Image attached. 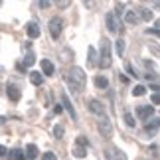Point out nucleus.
Returning a JSON list of instances; mask_svg holds the SVG:
<instances>
[{
  "label": "nucleus",
  "instance_id": "nucleus-1",
  "mask_svg": "<svg viewBox=\"0 0 160 160\" xmlns=\"http://www.w3.org/2000/svg\"><path fill=\"white\" fill-rule=\"evenodd\" d=\"M71 75H65V81L71 85L75 91H79V89H83L85 87V83H87V77H85V73H83V69L81 67H71Z\"/></svg>",
  "mask_w": 160,
  "mask_h": 160
},
{
  "label": "nucleus",
  "instance_id": "nucleus-2",
  "mask_svg": "<svg viewBox=\"0 0 160 160\" xmlns=\"http://www.w3.org/2000/svg\"><path fill=\"white\" fill-rule=\"evenodd\" d=\"M99 65L101 67H111V63H113V58H111V42L107 38H103L101 40V55H99Z\"/></svg>",
  "mask_w": 160,
  "mask_h": 160
},
{
  "label": "nucleus",
  "instance_id": "nucleus-3",
  "mask_svg": "<svg viewBox=\"0 0 160 160\" xmlns=\"http://www.w3.org/2000/svg\"><path fill=\"white\" fill-rule=\"evenodd\" d=\"M99 132L103 134L105 138H111V134H113V125H111V121H109V117H105L103 115V119L99 121Z\"/></svg>",
  "mask_w": 160,
  "mask_h": 160
},
{
  "label": "nucleus",
  "instance_id": "nucleus-4",
  "mask_svg": "<svg viewBox=\"0 0 160 160\" xmlns=\"http://www.w3.org/2000/svg\"><path fill=\"white\" fill-rule=\"evenodd\" d=\"M61 30H63V20H61V18H52V20H50V34H52V38H59Z\"/></svg>",
  "mask_w": 160,
  "mask_h": 160
},
{
  "label": "nucleus",
  "instance_id": "nucleus-5",
  "mask_svg": "<svg viewBox=\"0 0 160 160\" xmlns=\"http://www.w3.org/2000/svg\"><path fill=\"white\" fill-rule=\"evenodd\" d=\"M89 111L91 113H95V115H105V105L99 101V99H89Z\"/></svg>",
  "mask_w": 160,
  "mask_h": 160
},
{
  "label": "nucleus",
  "instance_id": "nucleus-6",
  "mask_svg": "<svg viewBox=\"0 0 160 160\" xmlns=\"http://www.w3.org/2000/svg\"><path fill=\"white\" fill-rule=\"evenodd\" d=\"M105 22H107V28H109V32H121V26H119V22H117V18L115 14H107L105 16Z\"/></svg>",
  "mask_w": 160,
  "mask_h": 160
},
{
  "label": "nucleus",
  "instance_id": "nucleus-7",
  "mask_svg": "<svg viewBox=\"0 0 160 160\" xmlns=\"http://www.w3.org/2000/svg\"><path fill=\"white\" fill-rule=\"evenodd\" d=\"M26 34H28V38H40V26H38V24H36V22H28L26 24Z\"/></svg>",
  "mask_w": 160,
  "mask_h": 160
},
{
  "label": "nucleus",
  "instance_id": "nucleus-8",
  "mask_svg": "<svg viewBox=\"0 0 160 160\" xmlns=\"http://www.w3.org/2000/svg\"><path fill=\"white\" fill-rule=\"evenodd\" d=\"M152 113H154V107H150V105H142V107L137 109V115H138L140 121H146Z\"/></svg>",
  "mask_w": 160,
  "mask_h": 160
},
{
  "label": "nucleus",
  "instance_id": "nucleus-9",
  "mask_svg": "<svg viewBox=\"0 0 160 160\" xmlns=\"http://www.w3.org/2000/svg\"><path fill=\"white\" fill-rule=\"evenodd\" d=\"M61 103H63V107L67 109V113H69V115H71V119H73V121H77V113H75V107H73V105H71V101H69V97H67L65 93H63V95H61Z\"/></svg>",
  "mask_w": 160,
  "mask_h": 160
},
{
  "label": "nucleus",
  "instance_id": "nucleus-10",
  "mask_svg": "<svg viewBox=\"0 0 160 160\" xmlns=\"http://www.w3.org/2000/svg\"><path fill=\"white\" fill-rule=\"evenodd\" d=\"M40 67H42V73H44V75H53V73H55V67H53V63L50 59H42Z\"/></svg>",
  "mask_w": 160,
  "mask_h": 160
},
{
  "label": "nucleus",
  "instance_id": "nucleus-11",
  "mask_svg": "<svg viewBox=\"0 0 160 160\" xmlns=\"http://www.w3.org/2000/svg\"><path fill=\"white\" fill-rule=\"evenodd\" d=\"M107 154H109V158H111V160H127L125 152H122V150H119V148H117V146H111Z\"/></svg>",
  "mask_w": 160,
  "mask_h": 160
},
{
  "label": "nucleus",
  "instance_id": "nucleus-12",
  "mask_svg": "<svg viewBox=\"0 0 160 160\" xmlns=\"http://www.w3.org/2000/svg\"><path fill=\"white\" fill-rule=\"evenodd\" d=\"M20 97H22L20 89H18L16 85H8V99L16 103V101H20Z\"/></svg>",
  "mask_w": 160,
  "mask_h": 160
},
{
  "label": "nucleus",
  "instance_id": "nucleus-13",
  "mask_svg": "<svg viewBox=\"0 0 160 160\" xmlns=\"http://www.w3.org/2000/svg\"><path fill=\"white\" fill-rule=\"evenodd\" d=\"M93 83H95L97 89H107V87H109V79H107L105 75H95Z\"/></svg>",
  "mask_w": 160,
  "mask_h": 160
},
{
  "label": "nucleus",
  "instance_id": "nucleus-14",
  "mask_svg": "<svg viewBox=\"0 0 160 160\" xmlns=\"http://www.w3.org/2000/svg\"><path fill=\"white\" fill-rule=\"evenodd\" d=\"M87 55H89V65H99V55H97V52H95V48L93 46H89V50H87Z\"/></svg>",
  "mask_w": 160,
  "mask_h": 160
},
{
  "label": "nucleus",
  "instance_id": "nucleus-15",
  "mask_svg": "<svg viewBox=\"0 0 160 160\" xmlns=\"http://www.w3.org/2000/svg\"><path fill=\"white\" fill-rule=\"evenodd\" d=\"M8 160H26V154H24V150L14 148V150L8 152Z\"/></svg>",
  "mask_w": 160,
  "mask_h": 160
},
{
  "label": "nucleus",
  "instance_id": "nucleus-16",
  "mask_svg": "<svg viewBox=\"0 0 160 160\" xmlns=\"http://www.w3.org/2000/svg\"><path fill=\"white\" fill-rule=\"evenodd\" d=\"M26 158H30V160L38 158V146L36 144H28L26 146Z\"/></svg>",
  "mask_w": 160,
  "mask_h": 160
},
{
  "label": "nucleus",
  "instance_id": "nucleus-17",
  "mask_svg": "<svg viewBox=\"0 0 160 160\" xmlns=\"http://www.w3.org/2000/svg\"><path fill=\"white\" fill-rule=\"evenodd\" d=\"M30 81H32L34 85H42L44 83V75H42L40 71H32L30 73Z\"/></svg>",
  "mask_w": 160,
  "mask_h": 160
},
{
  "label": "nucleus",
  "instance_id": "nucleus-18",
  "mask_svg": "<svg viewBox=\"0 0 160 160\" xmlns=\"http://www.w3.org/2000/svg\"><path fill=\"white\" fill-rule=\"evenodd\" d=\"M125 20H127V24H137L138 22V14L134 10H128L127 16H125Z\"/></svg>",
  "mask_w": 160,
  "mask_h": 160
},
{
  "label": "nucleus",
  "instance_id": "nucleus-19",
  "mask_svg": "<svg viewBox=\"0 0 160 160\" xmlns=\"http://www.w3.org/2000/svg\"><path fill=\"white\" fill-rule=\"evenodd\" d=\"M115 50H117V53H119V58H122V53H125V40H117Z\"/></svg>",
  "mask_w": 160,
  "mask_h": 160
},
{
  "label": "nucleus",
  "instance_id": "nucleus-20",
  "mask_svg": "<svg viewBox=\"0 0 160 160\" xmlns=\"http://www.w3.org/2000/svg\"><path fill=\"white\" fill-rule=\"evenodd\" d=\"M146 93V87L144 85H134V89H132V95L134 97H142Z\"/></svg>",
  "mask_w": 160,
  "mask_h": 160
},
{
  "label": "nucleus",
  "instance_id": "nucleus-21",
  "mask_svg": "<svg viewBox=\"0 0 160 160\" xmlns=\"http://www.w3.org/2000/svg\"><path fill=\"white\" fill-rule=\"evenodd\" d=\"M73 156L75 158H85L87 156V148H79V146H75V148H73Z\"/></svg>",
  "mask_w": 160,
  "mask_h": 160
},
{
  "label": "nucleus",
  "instance_id": "nucleus-22",
  "mask_svg": "<svg viewBox=\"0 0 160 160\" xmlns=\"http://www.w3.org/2000/svg\"><path fill=\"white\" fill-rule=\"evenodd\" d=\"M77 146H79V148H87V146H89V140H87V137L79 134V137H77Z\"/></svg>",
  "mask_w": 160,
  "mask_h": 160
},
{
  "label": "nucleus",
  "instance_id": "nucleus-23",
  "mask_svg": "<svg viewBox=\"0 0 160 160\" xmlns=\"http://www.w3.org/2000/svg\"><path fill=\"white\" fill-rule=\"evenodd\" d=\"M63 132H65V128L61 127V125H55L53 127V137L55 138H63Z\"/></svg>",
  "mask_w": 160,
  "mask_h": 160
},
{
  "label": "nucleus",
  "instance_id": "nucleus-24",
  "mask_svg": "<svg viewBox=\"0 0 160 160\" xmlns=\"http://www.w3.org/2000/svg\"><path fill=\"white\" fill-rule=\"evenodd\" d=\"M34 63H36V55H34V53H28L22 65H24V67H30V65H34Z\"/></svg>",
  "mask_w": 160,
  "mask_h": 160
},
{
  "label": "nucleus",
  "instance_id": "nucleus-25",
  "mask_svg": "<svg viewBox=\"0 0 160 160\" xmlns=\"http://www.w3.org/2000/svg\"><path fill=\"white\" fill-rule=\"evenodd\" d=\"M125 122H127V127H137V121H134V117L131 113H125Z\"/></svg>",
  "mask_w": 160,
  "mask_h": 160
},
{
  "label": "nucleus",
  "instance_id": "nucleus-26",
  "mask_svg": "<svg viewBox=\"0 0 160 160\" xmlns=\"http://www.w3.org/2000/svg\"><path fill=\"white\" fill-rule=\"evenodd\" d=\"M138 14H140L142 20H150V18H152V12L146 10V8H138Z\"/></svg>",
  "mask_w": 160,
  "mask_h": 160
},
{
  "label": "nucleus",
  "instance_id": "nucleus-27",
  "mask_svg": "<svg viewBox=\"0 0 160 160\" xmlns=\"http://www.w3.org/2000/svg\"><path fill=\"white\" fill-rule=\"evenodd\" d=\"M156 128H158V121H152V122H148V125H146V132H156Z\"/></svg>",
  "mask_w": 160,
  "mask_h": 160
},
{
  "label": "nucleus",
  "instance_id": "nucleus-28",
  "mask_svg": "<svg viewBox=\"0 0 160 160\" xmlns=\"http://www.w3.org/2000/svg\"><path fill=\"white\" fill-rule=\"evenodd\" d=\"M42 160H58V156H55L53 152H44V156H42Z\"/></svg>",
  "mask_w": 160,
  "mask_h": 160
},
{
  "label": "nucleus",
  "instance_id": "nucleus-29",
  "mask_svg": "<svg viewBox=\"0 0 160 160\" xmlns=\"http://www.w3.org/2000/svg\"><path fill=\"white\" fill-rule=\"evenodd\" d=\"M115 8H117V10H115V16H121V14H122V8H125V4L119 2V4L115 6Z\"/></svg>",
  "mask_w": 160,
  "mask_h": 160
},
{
  "label": "nucleus",
  "instance_id": "nucleus-30",
  "mask_svg": "<svg viewBox=\"0 0 160 160\" xmlns=\"http://www.w3.org/2000/svg\"><path fill=\"white\" fill-rule=\"evenodd\" d=\"M127 71H128V73H131V75H132V77H137V75H138V73H137V71H134V69H132V65H131V63H127Z\"/></svg>",
  "mask_w": 160,
  "mask_h": 160
},
{
  "label": "nucleus",
  "instance_id": "nucleus-31",
  "mask_svg": "<svg viewBox=\"0 0 160 160\" xmlns=\"http://www.w3.org/2000/svg\"><path fill=\"white\" fill-rule=\"evenodd\" d=\"M40 6H42V8H50V6H52V2H48V0H42V2H40Z\"/></svg>",
  "mask_w": 160,
  "mask_h": 160
},
{
  "label": "nucleus",
  "instance_id": "nucleus-32",
  "mask_svg": "<svg viewBox=\"0 0 160 160\" xmlns=\"http://www.w3.org/2000/svg\"><path fill=\"white\" fill-rule=\"evenodd\" d=\"M152 156H158V144H152Z\"/></svg>",
  "mask_w": 160,
  "mask_h": 160
},
{
  "label": "nucleus",
  "instance_id": "nucleus-33",
  "mask_svg": "<svg viewBox=\"0 0 160 160\" xmlns=\"http://www.w3.org/2000/svg\"><path fill=\"white\" fill-rule=\"evenodd\" d=\"M61 111H63V107H61V105H55V107H53V113H55V115H59Z\"/></svg>",
  "mask_w": 160,
  "mask_h": 160
},
{
  "label": "nucleus",
  "instance_id": "nucleus-34",
  "mask_svg": "<svg viewBox=\"0 0 160 160\" xmlns=\"http://www.w3.org/2000/svg\"><path fill=\"white\" fill-rule=\"evenodd\" d=\"M4 154H8V150H6V146L0 144V156H4Z\"/></svg>",
  "mask_w": 160,
  "mask_h": 160
},
{
  "label": "nucleus",
  "instance_id": "nucleus-35",
  "mask_svg": "<svg viewBox=\"0 0 160 160\" xmlns=\"http://www.w3.org/2000/svg\"><path fill=\"white\" fill-rule=\"evenodd\" d=\"M152 105H158V93L152 95Z\"/></svg>",
  "mask_w": 160,
  "mask_h": 160
},
{
  "label": "nucleus",
  "instance_id": "nucleus-36",
  "mask_svg": "<svg viewBox=\"0 0 160 160\" xmlns=\"http://www.w3.org/2000/svg\"><path fill=\"white\" fill-rule=\"evenodd\" d=\"M148 34H154V36H158V28H152V30H146Z\"/></svg>",
  "mask_w": 160,
  "mask_h": 160
},
{
  "label": "nucleus",
  "instance_id": "nucleus-37",
  "mask_svg": "<svg viewBox=\"0 0 160 160\" xmlns=\"http://www.w3.org/2000/svg\"><path fill=\"white\" fill-rule=\"evenodd\" d=\"M4 121H6V119H4V117H0V127H2V125H4Z\"/></svg>",
  "mask_w": 160,
  "mask_h": 160
}]
</instances>
